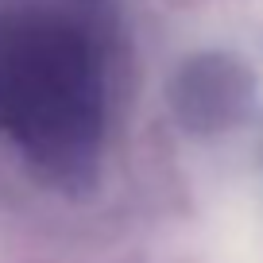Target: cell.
<instances>
[{
	"mask_svg": "<svg viewBox=\"0 0 263 263\" xmlns=\"http://www.w3.org/2000/svg\"><path fill=\"white\" fill-rule=\"evenodd\" d=\"M105 16L62 0H0V136L54 190L101 174L108 140Z\"/></svg>",
	"mask_w": 263,
	"mask_h": 263,
	"instance_id": "cell-1",
	"label": "cell"
},
{
	"mask_svg": "<svg viewBox=\"0 0 263 263\" xmlns=\"http://www.w3.org/2000/svg\"><path fill=\"white\" fill-rule=\"evenodd\" d=\"M166 105L182 132L197 140H217L252 116L255 74L232 50H197L174 70Z\"/></svg>",
	"mask_w": 263,
	"mask_h": 263,
	"instance_id": "cell-2",
	"label": "cell"
}]
</instances>
